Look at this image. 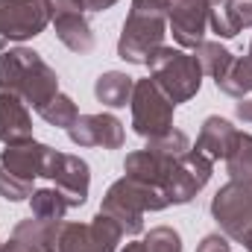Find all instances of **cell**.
I'll list each match as a JSON object with an SVG mask.
<instances>
[{"label": "cell", "mask_w": 252, "mask_h": 252, "mask_svg": "<svg viewBox=\"0 0 252 252\" xmlns=\"http://www.w3.org/2000/svg\"><path fill=\"white\" fill-rule=\"evenodd\" d=\"M144 150H150V153H156V156H161V158H167V161H176V158H182V156L190 150V141H188V135H185L182 129L173 126V129H167L164 135L150 138Z\"/></svg>", "instance_id": "4316f807"}, {"label": "cell", "mask_w": 252, "mask_h": 252, "mask_svg": "<svg viewBox=\"0 0 252 252\" xmlns=\"http://www.w3.org/2000/svg\"><path fill=\"white\" fill-rule=\"evenodd\" d=\"M173 164L176 161H167V158H161V156H156L150 150H135V153L126 156L124 170H126V176H132V179H141V182H150V185L164 188Z\"/></svg>", "instance_id": "e0dca14e"}, {"label": "cell", "mask_w": 252, "mask_h": 252, "mask_svg": "<svg viewBox=\"0 0 252 252\" xmlns=\"http://www.w3.org/2000/svg\"><path fill=\"white\" fill-rule=\"evenodd\" d=\"M41 53L30 50V47H12L0 53V94H15L21 91V82L27 76V70Z\"/></svg>", "instance_id": "ac0fdd59"}, {"label": "cell", "mask_w": 252, "mask_h": 252, "mask_svg": "<svg viewBox=\"0 0 252 252\" xmlns=\"http://www.w3.org/2000/svg\"><path fill=\"white\" fill-rule=\"evenodd\" d=\"M167 205L170 202L164 196V188L141 182V179H132V176H124V179H118L112 188L106 190L100 211L109 214L124 229V235L135 238V235L144 232V214L147 211H164Z\"/></svg>", "instance_id": "7a4b0ae2"}, {"label": "cell", "mask_w": 252, "mask_h": 252, "mask_svg": "<svg viewBox=\"0 0 252 252\" xmlns=\"http://www.w3.org/2000/svg\"><path fill=\"white\" fill-rule=\"evenodd\" d=\"M79 6H82V12H106V9H112L118 0H76Z\"/></svg>", "instance_id": "4dcf8cb0"}, {"label": "cell", "mask_w": 252, "mask_h": 252, "mask_svg": "<svg viewBox=\"0 0 252 252\" xmlns=\"http://www.w3.org/2000/svg\"><path fill=\"white\" fill-rule=\"evenodd\" d=\"M32 138L30 106L15 94H0V144H21Z\"/></svg>", "instance_id": "4fadbf2b"}, {"label": "cell", "mask_w": 252, "mask_h": 252, "mask_svg": "<svg viewBox=\"0 0 252 252\" xmlns=\"http://www.w3.org/2000/svg\"><path fill=\"white\" fill-rule=\"evenodd\" d=\"M50 24L47 0H0V53L6 44H21L41 35Z\"/></svg>", "instance_id": "5b68a950"}, {"label": "cell", "mask_w": 252, "mask_h": 252, "mask_svg": "<svg viewBox=\"0 0 252 252\" xmlns=\"http://www.w3.org/2000/svg\"><path fill=\"white\" fill-rule=\"evenodd\" d=\"M67 199L62 196L59 188H35L30 196V214L38 220H50V223H62L67 214Z\"/></svg>", "instance_id": "7402d4cb"}, {"label": "cell", "mask_w": 252, "mask_h": 252, "mask_svg": "<svg viewBox=\"0 0 252 252\" xmlns=\"http://www.w3.org/2000/svg\"><path fill=\"white\" fill-rule=\"evenodd\" d=\"M150 79L170 97L173 106L179 103H188L199 94L202 88V67L196 62V56L182 50V47H170V44H161L153 56H150Z\"/></svg>", "instance_id": "3957f363"}, {"label": "cell", "mask_w": 252, "mask_h": 252, "mask_svg": "<svg viewBox=\"0 0 252 252\" xmlns=\"http://www.w3.org/2000/svg\"><path fill=\"white\" fill-rule=\"evenodd\" d=\"M208 15V0H167V30L182 50H196L205 41Z\"/></svg>", "instance_id": "9c48e42d"}, {"label": "cell", "mask_w": 252, "mask_h": 252, "mask_svg": "<svg viewBox=\"0 0 252 252\" xmlns=\"http://www.w3.org/2000/svg\"><path fill=\"white\" fill-rule=\"evenodd\" d=\"M59 226L62 223H50V220H38V217H27L15 226L12 238L27 244L35 252H56V241H59Z\"/></svg>", "instance_id": "ffe728a7"}, {"label": "cell", "mask_w": 252, "mask_h": 252, "mask_svg": "<svg viewBox=\"0 0 252 252\" xmlns=\"http://www.w3.org/2000/svg\"><path fill=\"white\" fill-rule=\"evenodd\" d=\"M132 91H135V79L129 73H124V70H106L94 82L97 103H103L109 109H124V106H129Z\"/></svg>", "instance_id": "d6986e66"}, {"label": "cell", "mask_w": 252, "mask_h": 252, "mask_svg": "<svg viewBox=\"0 0 252 252\" xmlns=\"http://www.w3.org/2000/svg\"><path fill=\"white\" fill-rule=\"evenodd\" d=\"M241 244H244V247H247V252H252V229H250V232H247V238H244V241H241Z\"/></svg>", "instance_id": "836d02e7"}, {"label": "cell", "mask_w": 252, "mask_h": 252, "mask_svg": "<svg viewBox=\"0 0 252 252\" xmlns=\"http://www.w3.org/2000/svg\"><path fill=\"white\" fill-rule=\"evenodd\" d=\"M38 112V118L44 121V124H50V126H56V129H70L73 126V121L79 118V109H76V103L67 97V94H56V97H50L41 109H35Z\"/></svg>", "instance_id": "d4e9b609"}, {"label": "cell", "mask_w": 252, "mask_h": 252, "mask_svg": "<svg viewBox=\"0 0 252 252\" xmlns=\"http://www.w3.org/2000/svg\"><path fill=\"white\" fill-rule=\"evenodd\" d=\"M235 138H238V129L232 126V121H226L220 115H211V118L202 121V129L196 135V147L193 150L202 153L211 161H220V158L226 161L229 150L235 147Z\"/></svg>", "instance_id": "7c38bea8"}, {"label": "cell", "mask_w": 252, "mask_h": 252, "mask_svg": "<svg viewBox=\"0 0 252 252\" xmlns=\"http://www.w3.org/2000/svg\"><path fill=\"white\" fill-rule=\"evenodd\" d=\"M208 3H211V6H217V3H223V0H208Z\"/></svg>", "instance_id": "e575fe53"}, {"label": "cell", "mask_w": 252, "mask_h": 252, "mask_svg": "<svg viewBox=\"0 0 252 252\" xmlns=\"http://www.w3.org/2000/svg\"><path fill=\"white\" fill-rule=\"evenodd\" d=\"M50 150L53 147L38 144L35 138L21 141V144H6V150H0V167L9 170L12 176L35 182L38 176H44V164H47Z\"/></svg>", "instance_id": "8fae6325"}, {"label": "cell", "mask_w": 252, "mask_h": 252, "mask_svg": "<svg viewBox=\"0 0 252 252\" xmlns=\"http://www.w3.org/2000/svg\"><path fill=\"white\" fill-rule=\"evenodd\" d=\"M211 217L229 241L241 244L252 229V185L229 179L211 196Z\"/></svg>", "instance_id": "8992f818"}, {"label": "cell", "mask_w": 252, "mask_h": 252, "mask_svg": "<svg viewBox=\"0 0 252 252\" xmlns=\"http://www.w3.org/2000/svg\"><path fill=\"white\" fill-rule=\"evenodd\" d=\"M132 109V129L141 138H158L167 129H173V103L170 97L147 76V79H135V91L129 100Z\"/></svg>", "instance_id": "277c9868"}, {"label": "cell", "mask_w": 252, "mask_h": 252, "mask_svg": "<svg viewBox=\"0 0 252 252\" xmlns=\"http://www.w3.org/2000/svg\"><path fill=\"white\" fill-rule=\"evenodd\" d=\"M44 179L53 182V188L62 190L70 208L85 205L88 188H91V167L88 161H82L79 156H67L59 150H50L47 164H44Z\"/></svg>", "instance_id": "52a82bcc"}, {"label": "cell", "mask_w": 252, "mask_h": 252, "mask_svg": "<svg viewBox=\"0 0 252 252\" xmlns=\"http://www.w3.org/2000/svg\"><path fill=\"white\" fill-rule=\"evenodd\" d=\"M32 182L30 179H21V176H12L9 170H3L0 167V196L6 199V202H24V199H30L32 196Z\"/></svg>", "instance_id": "f1b7e54d"}, {"label": "cell", "mask_w": 252, "mask_h": 252, "mask_svg": "<svg viewBox=\"0 0 252 252\" xmlns=\"http://www.w3.org/2000/svg\"><path fill=\"white\" fill-rule=\"evenodd\" d=\"M167 35V0H132L118 38V56L129 64H147Z\"/></svg>", "instance_id": "6da1fadb"}, {"label": "cell", "mask_w": 252, "mask_h": 252, "mask_svg": "<svg viewBox=\"0 0 252 252\" xmlns=\"http://www.w3.org/2000/svg\"><path fill=\"white\" fill-rule=\"evenodd\" d=\"M56 252H106L88 223H64L59 226V241H56Z\"/></svg>", "instance_id": "603a6c76"}, {"label": "cell", "mask_w": 252, "mask_h": 252, "mask_svg": "<svg viewBox=\"0 0 252 252\" xmlns=\"http://www.w3.org/2000/svg\"><path fill=\"white\" fill-rule=\"evenodd\" d=\"M144 252H182V238L170 226H156L144 238Z\"/></svg>", "instance_id": "83f0119b"}, {"label": "cell", "mask_w": 252, "mask_h": 252, "mask_svg": "<svg viewBox=\"0 0 252 252\" xmlns=\"http://www.w3.org/2000/svg\"><path fill=\"white\" fill-rule=\"evenodd\" d=\"M67 138L76 147H103V150H121L126 141L124 124L103 112V115H79L67 129Z\"/></svg>", "instance_id": "30bf717a"}, {"label": "cell", "mask_w": 252, "mask_h": 252, "mask_svg": "<svg viewBox=\"0 0 252 252\" xmlns=\"http://www.w3.org/2000/svg\"><path fill=\"white\" fill-rule=\"evenodd\" d=\"M56 94H59V76H56V70H53L50 64L38 56V59L32 62V67L27 70L18 97H21L27 106L41 109V106H44L50 97H56Z\"/></svg>", "instance_id": "5bb4252c"}, {"label": "cell", "mask_w": 252, "mask_h": 252, "mask_svg": "<svg viewBox=\"0 0 252 252\" xmlns=\"http://www.w3.org/2000/svg\"><path fill=\"white\" fill-rule=\"evenodd\" d=\"M226 173H229L232 182L252 185V135L250 132H238L235 147L226 156Z\"/></svg>", "instance_id": "cb8c5ba5"}, {"label": "cell", "mask_w": 252, "mask_h": 252, "mask_svg": "<svg viewBox=\"0 0 252 252\" xmlns=\"http://www.w3.org/2000/svg\"><path fill=\"white\" fill-rule=\"evenodd\" d=\"M211 173H214V161L190 147L182 158H176V164H173V170L164 182L167 202L170 205H188L190 199L208 185Z\"/></svg>", "instance_id": "ba28073f"}, {"label": "cell", "mask_w": 252, "mask_h": 252, "mask_svg": "<svg viewBox=\"0 0 252 252\" xmlns=\"http://www.w3.org/2000/svg\"><path fill=\"white\" fill-rule=\"evenodd\" d=\"M250 56H252V41H250Z\"/></svg>", "instance_id": "d590c367"}, {"label": "cell", "mask_w": 252, "mask_h": 252, "mask_svg": "<svg viewBox=\"0 0 252 252\" xmlns=\"http://www.w3.org/2000/svg\"><path fill=\"white\" fill-rule=\"evenodd\" d=\"M193 56H196V62L202 67V73L205 76H211V79H220L223 73H226V67L232 64V50H226L220 41H202L196 50H193Z\"/></svg>", "instance_id": "484cf974"}, {"label": "cell", "mask_w": 252, "mask_h": 252, "mask_svg": "<svg viewBox=\"0 0 252 252\" xmlns=\"http://www.w3.org/2000/svg\"><path fill=\"white\" fill-rule=\"evenodd\" d=\"M235 115H238V121H244V124H252V97L247 100H241L238 106H235Z\"/></svg>", "instance_id": "1f68e13d"}, {"label": "cell", "mask_w": 252, "mask_h": 252, "mask_svg": "<svg viewBox=\"0 0 252 252\" xmlns=\"http://www.w3.org/2000/svg\"><path fill=\"white\" fill-rule=\"evenodd\" d=\"M196 252H232V244H229V238H226V235L214 232V235H205V238L199 241Z\"/></svg>", "instance_id": "f546056e"}, {"label": "cell", "mask_w": 252, "mask_h": 252, "mask_svg": "<svg viewBox=\"0 0 252 252\" xmlns=\"http://www.w3.org/2000/svg\"><path fill=\"white\" fill-rule=\"evenodd\" d=\"M0 252H35V250H30L27 244H21V241H15V238H9L6 244H0Z\"/></svg>", "instance_id": "d6a6232c"}, {"label": "cell", "mask_w": 252, "mask_h": 252, "mask_svg": "<svg viewBox=\"0 0 252 252\" xmlns=\"http://www.w3.org/2000/svg\"><path fill=\"white\" fill-rule=\"evenodd\" d=\"M214 82L223 94L244 100L247 94H252V56H235L232 64L226 67V73Z\"/></svg>", "instance_id": "44dd1931"}, {"label": "cell", "mask_w": 252, "mask_h": 252, "mask_svg": "<svg viewBox=\"0 0 252 252\" xmlns=\"http://www.w3.org/2000/svg\"><path fill=\"white\" fill-rule=\"evenodd\" d=\"M208 27L220 38H235L238 32L250 30L252 27V0H223L217 6H211Z\"/></svg>", "instance_id": "9a60e30c"}, {"label": "cell", "mask_w": 252, "mask_h": 252, "mask_svg": "<svg viewBox=\"0 0 252 252\" xmlns=\"http://www.w3.org/2000/svg\"><path fill=\"white\" fill-rule=\"evenodd\" d=\"M50 24L56 30V38L67 50L79 56L94 50V32H91V24L85 21V12H59L50 18Z\"/></svg>", "instance_id": "2e32d148"}]
</instances>
